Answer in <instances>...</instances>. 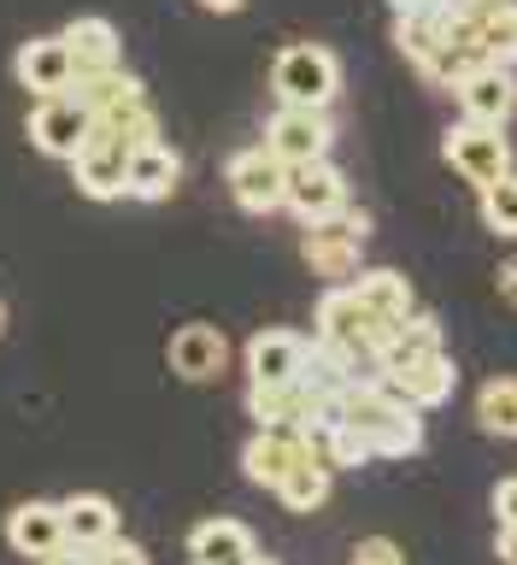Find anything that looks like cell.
<instances>
[{"mask_svg": "<svg viewBox=\"0 0 517 565\" xmlns=\"http://www.w3.org/2000/svg\"><path fill=\"white\" fill-rule=\"evenodd\" d=\"M459 95V118H476V124H511L517 113V71L511 65H483L476 77H465L453 88Z\"/></svg>", "mask_w": 517, "mask_h": 565, "instance_id": "obj_17", "label": "cell"}, {"mask_svg": "<svg viewBox=\"0 0 517 565\" xmlns=\"http://www.w3.org/2000/svg\"><path fill=\"white\" fill-rule=\"evenodd\" d=\"M12 77L24 83L30 95H65V88H77L83 65H77V53H71L65 35H35V42L18 47Z\"/></svg>", "mask_w": 517, "mask_h": 565, "instance_id": "obj_12", "label": "cell"}, {"mask_svg": "<svg viewBox=\"0 0 517 565\" xmlns=\"http://www.w3.org/2000/svg\"><path fill=\"white\" fill-rule=\"evenodd\" d=\"M229 194H236L241 212H277L289 201V159H282L271 141H259V148H241L229 159Z\"/></svg>", "mask_w": 517, "mask_h": 565, "instance_id": "obj_6", "label": "cell"}, {"mask_svg": "<svg viewBox=\"0 0 517 565\" xmlns=\"http://www.w3.org/2000/svg\"><path fill=\"white\" fill-rule=\"evenodd\" d=\"M476 42L488 47V60L517 65V0H494V7H476Z\"/></svg>", "mask_w": 517, "mask_h": 565, "instance_id": "obj_27", "label": "cell"}, {"mask_svg": "<svg viewBox=\"0 0 517 565\" xmlns=\"http://www.w3.org/2000/svg\"><path fill=\"white\" fill-rule=\"evenodd\" d=\"M189 559L194 565H254L265 559V547L254 542V530L241 519H201L189 530Z\"/></svg>", "mask_w": 517, "mask_h": 565, "instance_id": "obj_18", "label": "cell"}, {"mask_svg": "<svg viewBox=\"0 0 517 565\" xmlns=\"http://www.w3.org/2000/svg\"><path fill=\"white\" fill-rule=\"evenodd\" d=\"M342 206H353V194H347V177L330 166V153L289 166V201H282V212H294L300 224H324Z\"/></svg>", "mask_w": 517, "mask_h": 565, "instance_id": "obj_9", "label": "cell"}, {"mask_svg": "<svg viewBox=\"0 0 517 565\" xmlns=\"http://www.w3.org/2000/svg\"><path fill=\"white\" fill-rule=\"evenodd\" d=\"M476 430L483 436H500V441H517V377H488L476 388Z\"/></svg>", "mask_w": 517, "mask_h": 565, "instance_id": "obj_25", "label": "cell"}, {"mask_svg": "<svg viewBox=\"0 0 517 565\" xmlns=\"http://www.w3.org/2000/svg\"><path fill=\"white\" fill-rule=\"evenodd\" d=\"M353 289H359V300H365V307L383 318L388 330H400L406 318L418 312V295H412V282H406L400 271H388V265H377V271H359V277H353Z\"/></svg>", "mask_w": 517, "mask_h": 565, "instance_id": "obj_22", "label": "cell"}, {"mask_svg": "<svg viewBox=\"0 0 517 565\" xmlns=\"http://www.w3.org/2000/svg\"><path fill=\"white\" fill-rule=\"evenodd\" d=\"M306 353H312V335H300V330H259L254 342H247V383H294L300 377V365H306Z\"/></svg>", "mask_w": 517, "mask_h": 565, "instance_id": "obj_16", "label": "cell"}, {"mask_svg": "<svg viewBox=\"0 0 517 565\" xmlns=\"http://www.w3.org/2000/svg\"><path fill=\"white\" fill-rule=\"evenodd\" d=\"M271 88H277V100H289V106H330L342 95V60L317 42H294V47L277 53Z\"/></svg>", "mask_w": 517, "mask_h": 565, "instance_id": "obj_3", "label": "cell"}, {"mask_svg": "<svg viewBox=\"0 0 517 565\" xmlns=\"http://www.w3.org/2000/svg\"><path fill=\"white\" fill-rule=\"evenodd\" d=\"M370 236V218L359 206H342L324 224H306V242H300V259L312 265L324 282H353L359 277V247Z\"/></svg>", "mask_w": 517, "mask_h": 565, "instance_id": "obj_4", "label": "cell"}, {"mask_svg": "<svg viewBox=\"0 0 517 565\" xmlns=\"http://www.w3.org/2000/svg\"><path fill=\"white\" fill-rule=\"evenodd\" d=\"M0 330H7V307H0Z\"/></svg>", "mask_w": 517, "mask_h": 565, "instance_id": "obj_37", "label": "cell"}, {"mask_svg": "<svg viewBox=\"0 0 517 565\" xmlns=\"http://www.w3.org/2000/svg\"><path fill=\"white\" fill-rule=\"evenodd\" d=\"M330 489H335V466H330L324 454H306V459H300V466L277 483V501L289 507V512H317V507L330 501Z\"/></svg>", "mask_w": 517, "mask_h": 565, "instance_id": "obj_24", "label": "cell"}, {"mask_svg": "<svg viewBox=\"0 0 517 565\" xmlns=\"http://www.w3.org/2000/svg\"><path fill=\"white\" fill-rule=\"evenodd\" d=\"M83 559H112V565H141V559H148V547H141V542H130V536H118V530H112V536H106L100 547H88Z\"/></svg>", "mask_w": 517, "mask_h": 565, "instance_id": "obj_29", "label": "cell"}, {"mask_svg": "<svg viewBox=\"0 0 517 565\" xmlns=\"http://www.w3.org/2000/svg\"><path fill=\"white\" fill-rule=\"evenodd\" d=\"M265 141H271L289 166H300V159H324L330 141H335L330 106H289L282 100L271 113V124H265Z\"/></svg>", "mask_w": 517, "mask_h": 565, "instance_id": "obj_11", "label": "cell"}, {"mask_svg": "<svg viewBox=\"0 0 517 565\" xmlns=\"http://www.w3.org/2000/svg\"><path fill=\"white\" fill-rule=\"evenodd\" d=\"M317 342L335 348L347 365H359L370 377V371H377V348L388 342V324L365 307L353 282H335V289H324V300H317Z\"/></svg>", "mask_w": 517, "mask_h": 565, "instance_id": "obj_2", "label": "cell"}, {"mask_svg": "<svg viewBox=\"0 0 517 565\" xmlns=\"http://www.w3.org/2000/svg\"><path fill=\"white\" fill-rule=\"evenodd\" d=\"M65 507V536H71V554L65 559H83L88 547H100L106 536L118 530V507L106 501V494H71V501H60Z\"/></svg>", "mask_w": 517, "mask_h": 565, "instance_id": "obj_21", "label": "cell"}, {"mask_svg": "<svg viewBox=\"0 0 517 565\" xmlns=\"http://www.w3.org/2000/svg\"><path fill=\"white\" fill-rule=\"evenodd\" d=\"M88 130H95V113H88L71 88H65V95H35V106H30V141L47 159H77Z\"/></svg>", "mask_w": 517, "mask_h": 565, "instance_id": "obj_7", "label": "cell"}, {"mask_svg": "<svg viewBox=\"0 0 517 565\" xmlns=\"http://www.w3.org/2000/svg\"><path fill=\"white\" fill-rule=\"evenodd\" d=\"M353 559L359 565H400V542H388V536H365V542H353Z\"/></svg>", "mask_w": 517, "mask_h": 565, "instance_id": "obj_30", "label": "cell"}, {"mask_svg": "<svg viewBox=\"0 0 517 565\" xmlns=\"http://www.w3.org/2000/svg\"><path fill=\"white\" fill-rule=\"evenodd\" d=\"M201 7H206V12H241L247 0H201Z\"/></svg>", "mask_w": 517, "mask_h": 565, "instance_id": "obj_35", "label": "cell"}, {"mask_svg": "<svg viewBox=\"0 0 517 565\" xmlns=\"http://www.w3.org/2000/svg\"><path fill=\"white\" fill-rule=\"evenodd\" d=\"M130 141L106 136V130H88V141L77 148L71 159V177H77V189L88 201H123L130 194Z\"/></svg>", "mask_w": 517, "mask_h": 565, "instance_id": "obj_8", "label": "cell"}, {"mask_svg": "<svg viewBox=\"0 0 517 565\" xmlns=\"http://www.w3.org/2000/svg\"><path fill=\"white\" fill-rule=\"evenodd\" d=\"M465 7H494V0H465Z\"/></svg>", "mask_w": 517, "mask_h": 565, "instance_id": "obj_36", "label": "cell"}, {"mask_svg": "<svg viewBox=\"0 0 517 565\" xmlns=\"http://www.w3.org/2000/svg\"><path fill=\"white\" fill-rule=\"evenodd\" d=\"M377 377L395 388V395H406L412 406H441V401H453V383H459V365L448 360V348H435V353H418V360H406L395 371H377Z\"/></svg>", "mask_w": 517, "mask_h": 565, "instance_id": "obj_15", "label": "cell"}, {"mask_svg": "<svg viewBox=\"0 0 517 565\" xmlns=\"http://www.w3.org/2000/svg\"><path fill=\"white\" fill-rule=\"evenodd\" d=\"M60 35L71 42V53H77V65H83V71L123 65V35H118V24H106V18H71Z\"/></svg>", "mask_w": 517, "mask_h": 565, "instance_id": "obj_23", "label": "cell"}, {"mask_svg": "<svg viewBox=\"0 0 517 565\" xmlns=\"http://www.w3.org/2000/svg\"><path fill=\"white\" fill-rule=\"evenodd\" d=\"M388 7H395V12H435L441 0H388Z\"/></svg>", "mask_w": 517, "mask_h": 565, "instance_id": "obj_34", "label": "cell"}, {"mask_svg": "<svg viewBox=\"0 0 517 565\" xmlns=\"http://www.w3.org/2000/svg\"><path fill=\"white\" fill-rule=\"evenodd\" d=\"M494 519H500V524H517V471L494 483Z\"/></svg>", "mask_w": 517, "mask_h": 565, "instance_id": "obj_31", "label": "cell"}, {"mask_svg": "<svg viewBox=\"0 0 517 565\" xmlns=\"http://www.w3.org/2000/svg\"><path fill=\"white\" fill-rule=\"evenodd\" d=\"M441 348V324L430 312H412L400 330H388V342L377 348V371H395L406 360H418V353H435Z\"/></svg>", "mask_w": 517, "mask_h": 565, "instance_id": "obj_26", "label": "cell"}, {"mask_svg": "<svg viewBox=\"0 0 517 565\" xmlns=\"http://www.w3.org/2000/svg\"><path fill=\"white\" fill-rule=\"evenodd\" d=\"M335 413L353 418L359 430L377 441V459H412L423 454V406L395 395L383 377H353L335 401Z\"/></svg>", "mask_w": 517, "mask_h": 565, "instance_id": "obj_1", "label": "cell"}, {"mask_svg": "<svg viewBox=\"0 0 517 565\" xmlns=\"http://www.w3.org/2000/svg\"><path fill=\"white\" fill-rule=\"evenodd\" d=\"M306 454H312V441H306L300 424H259V430L247 436V448H241V477L259 483V489H277Z\"/></svg>", "mask_w": 517, "mask_h": 565, "instance_id": "obj_10", "label": "cell"}, {"mask_svg": "<svg viewBox=\"0 0 517 565\" xmlns=\"http://www.w3.org/2000/svg\"><path fill=\"white\" fill-rule=\"evenodd\" d=\"M441 159L465 177V183L488 189L511 171V141H506V124H476V118H459L448 136H441Z\"/></svg>", "mask_w": 517, "mask_h": 565, "instance_id": "obj_5", "label": "cell"}, {"mask_svg": "<svg viewBox=\"0 0 517 565\" xmlns=\"http://www.w3.org/2000/svg\"><path fill=\"white\" fill-rule=\"evenodd\" d=\"M483 65H494V60H488V47L476 42V35H441V42L418 60L423 83H435V88H459L465 77H476Z\"/></svg>", "mask_w": 517, "mask_h": 565, "instance_id": "obj_19", "label": "cell"}, {"mask_svg": "<svg viewBox=\"0 0 517 565\" xmlns=\"http://www.w3.org/2000/svg\"><path fill=\"white\" fill-rule=\"evenodd\" d=\"M494 282H500V295L517 307V254H511V259H500V271H494Z\"/></svg>", "mask_w": 517, "mask_h": 565, "instance_id": "obj_32", "label": "cell"}, {"mask_svg": "<svg viewBox=\"0 0 517 565\" xmlns=\"http://www.w3.org/2000/svg\"><path fill=\"white\" fill-rule=\"evenodd\" d=\"M494 554L506 565H517V524H500V536H494Z\"/></svg>", "mask_w": 517, "mask_h": 565, "instance_id": "obj_33", "label": "cell"}, {"mask_svg": "<svg viewBox=\"0 0 517 565\" xmlns=\"http://www.w3.org/2000/svg\"><path fill=\"white\" fill-rule=\"evenodd\" d=\"M176 183H183V159H176L165 141H141L130 153V201H171Z\"/></svg>", "mask_w": 517, "mask_h": 565, "instance_id": "obj_20", "label": "cell"}, {"mask_svg": "<svg viewBox=\"0 0 517 565\" xmlns=\"http://www.w3.org/2000/svg\"><path fill=\"white\" fill-rule=\"evenodd\" d=\"M7 542H12V554H24V559H65L71 554L65 507H53V501H18L7 512Z\"/></svg>", "mask_w": 517, "mask_h": 565, "instance_id": "obj_13", "label": "cell"}, {"mask_svg": "<svg viewBox=\"0 0 517 565\" xmlns=\"http://www.w3.org/2000/svg\"><path fill=\"white\" fill-rule=\"evenodd\" d=\"M165 360L183 383H212V377H224V365H229V342H224L218 324H183V330H171Z\"/></svg>", "mask_w": 517, "mask_h": 565, "instance_id": "obj_14", "label": "cell"}, {"mask_svg": "<svg viewBox=\"0 0 517 565\" xmlns=\"http://www.w3.org/2000/svg\"><path fill=\"white\" fill-rule=\"evenodd\" d=\"M483 224L494 230V236L517 242V171H506L500 183L483 189Z\"/></svg>", "mask_w": 517, "mask_h": 565, "instance_id": "obj_28", "label": "cell"}]
</instances>
